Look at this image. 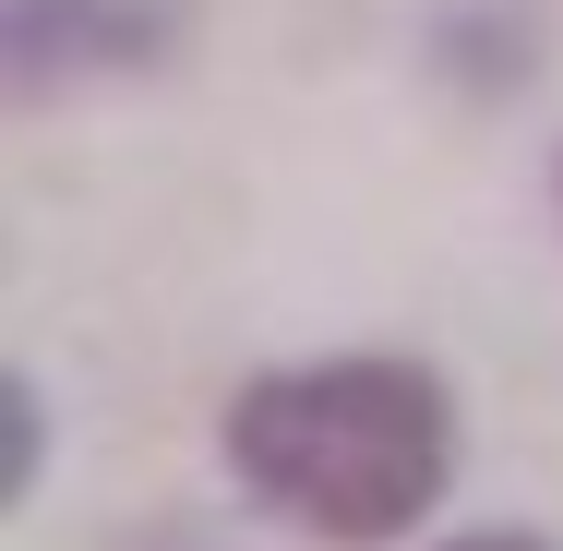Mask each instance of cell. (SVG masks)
Returning <instances> with one entry per match:
<instances>
[{
  "instance_id": "obj_5",
  "label": "cell",
  "mask_w": 563,
  "mask_h": 551,
  "mask_svg": "<svg viewBox=\"0 0 563 551\" xmlns=\"http://www.w3.org/2000/svg\"><path fill=\"white\" fill-rule=\"evenodd\" d=\"M552 192H563V156H552Z\"/></svg>"
},
{
  "instance_id": "obj_1",
  "label": "cell",
  "mask_w": 563,
  "mask_h": 551,
  "mask_svg": "<svg viewBox=\"0 0 563 551\" xmlns=\"http://www.w3.org/2000/svg\"><path fill=\"white\" fill-rule=\"evenodd\" d=\"M228 467L252 504H276L288 528L336 551L408 540L455 480V396L420 360H300V372H252L228 396Z\"/></svg>"
},
{
  "instance_id": "obj_4",
  "label": "cell",
  "mask_w": 563,
  "mask_h": 551,
  "mask_svg": "<svg viewBox=\"0 0 563 551\" xmlns=\"http://www.w3.org/2000/svg\"><path fill=\"white\" fill-rule=\"evenodd\" d=\"M444 551H552V540H528V528H479V540H444Z\"/></svg>"
},
{
  "instance_id": "obj_2",
  "label": "cell",
  "mask_w": 563,
  "mask_h": 551,
  "mask_svg": "<svg viewBox=\"0 0 563 551\" xmlns=\"http://www.w3.org/2000/svg\"><path fill=\"white\" fill-rule=\"evenodd\" d=\"M180 48V0H12L0 12V85L12 109H48L73 85L156 73Z\"/></svg>"
},
{
  "instance_id": "obj_3",
  "label": "cell",
  "mask_w": 563,
  "mask_h": 551,
  "mask_svg": "<svg viewBox=\"0 0 563 551\" xmlns=\"http://www.w3.org/2000/svg\"><path fill=\"white\" fill-rule=\"evenodd\" d=\"M36 467H48V396L12 372V504H36Z\"/></svg>"
}]
</instances>
